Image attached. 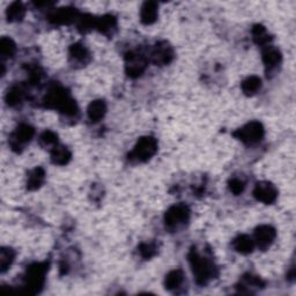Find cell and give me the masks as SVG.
Here are the masks:
<instances>
[{
  "mask_svg": "<svg viewBox=\"0 0 296 296\" xmlns=\"http://www.w3.org/2000/svg\"><path fill=\"white\" fill-rule=\"evenodd\" d=\"M26 9L21 2H13L7 9V18L9 21H20L25 16Z\"/></svg>",
  "mask_w": 296,
  "mask_h": 296,
  "instance_id": "obj_22",
  "label": "cell"
},
{
  "mask_svg": "<svg viewBox=\"0 0 296 296\" xmlns=\"http://www.w3.org/2000/svg\"><path fill=\"white\" fill-rule=\"evenodd\" d=\"M48 270V265L45 263H39V264H34L29 266L27 270V287L32 289L33 293L38 292L44 284L45 272Z\"/></svg>",
  "mask_w": 296,
  "mask_h": 296,
  "instance_id": "obj_6",
  "label": "cell"
},
{
  "mask_svg": "<svg viewBox=\"0 0 296 296\" xmlns=\"http://www.w3.org/2000/svg\"><path fill=\"white\" fill-rule=\"evenodd\" d=\"M158 151V142L154 138H141L135 145V147L129 155L130 160H135L138 162H145L152 158Z\"/></svg>",
  "mask_w": 296,
  "mask_h": 296,
  "instance_id": "obj_3",
  "label": "cell"
},
{
  "mask_svg": "<svg viewBox=\"0 0 296 296\" xmlns=\"http://www.w3.org/2000/svg\"><path fill=\"white\" fill-rule=\"evenodd\" d=\"M155 250L156 248L153 244H142L140 247V254L145 258H151L152 256H154Z\"/></svg>",
  "mask_w": 296,
  "mask_h": 296,
  "instance_id": "obj_30",
  "label": "cell"
},
{
  "mask_svg": "<svg viewBox=\"0 0 296 296\" xmlns=\"http://www.w3.org/2000/svg\"><path fill=\"white\" fill-rule=\"evenodd\" d=\"M44 103L48 108L58 109L66 115H74L76 112L75 102L69 98L68 93L59 86L50 89L44 99Z\"/></svg>",
  "mask_w": 296,
  "mask_h": 296,
  "instance_id": "obj_1",
  "label": "cell"
},
{
  "mask_svg": "<svg viewBox=\"0 0 296 296\" xmlns=\"http://www.w3.org/2000/svg\"><path fill=\"white\" fill-rule=\"evenodd\" d=\"M184 281V274L181 270L171 271L167 277H165V288L169 291H175V289L179 288Z\"/></svg>",
  "mask_w": 296,
  "mask_h": 296,
  "instance_id": "obj_16",
  "label": "cell"
},
{
  "mask_svg": "<svg viewBox=\"0 0 296 296\" xmlns=\"http://www.w3.org/2000/svg\"><path fill=\"white\" fill-rule=\"evenodd\" d=\"M69 56L73 62L79 63V64H86L89 59V52L82 44H73L69 48Z\"/></svg>",
  "mask_w": 296,
  "mask_h": 296,
  "instance_id": "obj_13",
  "label": "cell"
},
{
  "mask_svg": "<svg viewBox=\"0 0 296 296\" xmlns=\"http://www.w3.org/2000/svg\"><path fill=\"white\" fill-rule=\"evenodd\" d=\"M76 16V11L72 8H62L51 15V19L55 23H68L73 21Z\"/></svg>",
  "mask_w": 296,
  "mask_h": 296,
  "instance_id": "obj_20",
  "label": "cell"
},
{
  "mask_svg": "<svg viewBox=\"0 0 296 296\" xmlns=\"http://www.w3.org/2000/svg\"><path fill=\"white\" fill-rule=\"evenodd\" d=\"M262 87V81L261 79L257 78V76H250L247 80H244L243 84H242V89L245 94L251 95L255 94L256 92H258Z\"/></svg>",
  "mask_w": 296,
  "mask_h": 296,
  "instance_id": "obj_23",
  "label": "cell"
},
{
  "mask_svg": "<svg viewBox=\"0 0 296 296\" xmlns=\"http://www.w3.org/2000/svg\"><path fill=\"white\" fill-rule=\"evenodd\" d=\"M23 99V89L20 87H13L9 89L7 95H6V101L9 105H15L22 101Z\"/></svg>",
  "mask_w": 296,
  "mask_h": 296,
  "instance_id": "obj_26",
  "label": "cell"
},
{
  "mask_svg": "<svg viewBox=\"0 0 296 296\" xmlns=\"http://www.w3.org/2000/svg\"><path fill=\"white\" fill-rule=\"evenodd\" d=\"M45 172L42 168H35L34 170L29 172L28 181H27V188L29 190H36L39 186L42 185V183L44 182Z\"/></svg>",
  "mask_w": 296,
  "mask_h": 296,
  "instance_id": "obj_15",
  "label": "cell"
},
{
  "mask_svg": "<svg viewBox=\"0 0 296 296\" xmlns=\"http://www.w3.org/2000/svg\"><path fill=\"white\" fill-rule=\"evenodd\" d=\"M244 186L245 185L243 181H241V179L238 178H234L230 182V191L234 192L235 195H238L244 190Z\"/></svg>",
  "mask_w": 296,
  "mask_h": 296,
  "instance_id": "obj_29",
  "label": "cell"
},
{
  "mask_svg": "<svg viewBox=\"0 0 296 296\" xmlns=\"http://www.w3.org/2000/svg\"><path fill=\"white\" fill-rule=\"evenodd\" d=\"M71 159V153L68 149L63 146H56L52 148L51 152V160L53 164H66Z\"/></svg>",
  "mask_w": 296,
  "mask_h": 296,
  "instance_id": "obj_18",
  "label": "cell"
},
{
  "mask_svg": "<svg viewBox=\"0 0 296 296\" xmlns=\"http://www.w3.org/2000/svg\"><path fill=\"white\" fill-rule=\"evenodd\" d=\"M15 52V44L11 38H1L0 42V53H1L2 58H9L14 55Z\"/></svg>",
  "mask_w": 296,
  "mask_h": 296,
  "instance_id": "obj_25",
  "label": "cell"
},
{
  "mask_svg": "<svg viewBox=\"0 0 296 296\" xmlns=\"http://www.w3.org/2000/svg\"><path fill=\"white\" fill-rule=\"evenodd\" d=\"M232 245H234L236 251L241 252V254H249V252H251L252 249H254L255 242L252 241L249 236L241 235L235 239Z\"/></svg>",
  "mask_w": 296,
  "mask_h": 296,
  "instance_id": "obj_19",
  "label": "cell"
},
{
  "mask_svg": "<svg viewBox=\"0 0 296 296\" xmlns=\"http://www.w3.org/2000/svg\"><path fill=\"white\" fill-rule=\"evenodd\" d=\"M152 57L155 64L165 65L171 62L172 57H174V52H172L171 46H169L165 42H162L155 45Z\"/></svg>",
  "mask_w": 296,
  "mask_h": 296,
  "instance_id": "obj_11",
  "label": "cell"
},
{
  "mask_svg": "<svg viewBox=\"0 0 296 296\" xmlns=\"http://www.w3.org/2000/svg\"><path fill=\"white\" fill-rule=\"evenodd\" d=\"M263 61H264L266 67L273 68L281 62V55L277 49L267 48L263 52Z\"/></svg>",
  "mask_w": 296,
  "mask_h": 296,
  "instance_id": "obj_17",
  "label": "cell"
},
{
  "mask_svg": "<svg viewBox=\"0 0 296 296\" xmlns=\"http://www.w3.org/2000/svg\"><path fill=\"white\" fill-rule=\"evenodd\" d=\"M126 72L131 76H139L145 71L147 66V61L142 55L139 53H129L126 56Z\"/></svg>",
  "mask_w": 296,
  "mask_h": 296,
  "instance_id": "obj_9",
  "label": "cell"
},
{
  "mask_svg": "<svg viewBox=\"0 0 296 296\" xmlns=\"http://www.w3.org/2000/svg\"><path fill=\"white\" fill-rule=\"evenodd\" d=\"M96 28H99V32H102L103 34H110L112 31L116 29V20L114 16L105 15L102 16L101 19L96 20Z\"/></svg>",
  "mask_w": 296,
  "mask_h": 296,
  "instance_id": "obj_21",
  "label": "cell"
},
{
  "mask_svg": "<svg viewBox=\"0 0 296 296\" xmlns=\"http://www.w3.org/2000/svg\"><path fill=\"white\" fill-rule=\"evenodd\" d=\"M234 135L237 137L241 141H243L244 144L254 145L262 140L263 135H264V129H263V125L261 123L251 122L245 125L244 128L236 131Z\"/></svg>",
  "mask_w": 296,
  "mask_h": 296,
  "instance_id": "obj_5",
  "label": "cell"
},
{
  "mask_svg": "<svg viewBox=\"0 0 296 296\" xmlns=\"http://www.w3.org/2000/svg\"><path fill=\"white\" fill-rule=\"evenodd\" d=\"M275 230L274 228H272L271 226H261L256 229L255 231V242L257 244L258 248H261L262 250H266L267 248H270V245L273 243L275 238Z\"/></svg>",
  "mask_w": 296,
  "mask_h": 296,
  "instance_id": "obj_10",
  "label": "cell"
},
{
  "mask_svg": "<svg viewBox=\"0 0 296 296\" xmlns=\"http://www.w3.org/2000/svg\"><path fill=\"white\" fill-rule=\"evenodd\" d=\"M190 211L185 205H175L165 213V227L175 230L184 226L189 221Z\"/></svg>",
  "mask_w": 296,
  "mask_h": 296,
  "instance_id": "obj_4",
  "label": "cell"
},
{
  "mask_svg": "<svg viewBox=\"0 0 296 296\" xmlns=\"http://www.w3.org/2000/svg\"><path fill=\"white\" fill-rule=\"evenodd\" d=\"M254 196L259 201L265 202V204H272L278 197V191L271 183L261 182L256 185Z\"/></svg>",
  "mask_w": 296,
  "mask_h": 296,
  "instance_id": "obj_8",
  "label": "cell"
},
{
  "mask_svg": "<svg viewBox=\"0 0 296 296\" xmlns=\"http://www.w3.org/2000/svg\"><path fill=\"white\" fill-rule=\"evenodd\" d=\"M35 130L32 128L31 125L22 124L20 125L14 132L12 133L9 137V145L12 146L13 149H21L25 147L27 144H29L31 140L34 137Z\"/></svg>",
  "mask_w": 296,
  "mask_h": 296,
  "instance_id": "obj_7",
  "label": "cell"
},
{
  "mask_svg": "<svg viewBox=\"0 0 296 296\" xmlns=\"http://www.w3.org/2000/svg\"><path fill=\"white\" fill-rule=\"evenodd\" d=\"M106 106L105 103L99 99V101L92 102L88 106V117L93 122H98L99 119L103 118V116L105 115Z\"/></svg>",
  "mask_w": 296,
  "mask_h": 296,
  "instance_id": "obj_14",
  "label": "cell"
},
{
  "mask_svg": "<svg viewBox=\"0 0 296 296\" xmlns=\"http://www.w3.org/2000/svg\"><path fill=\"white\" fill-rule=\"evenodd\" d=\"M254 38L255 41L258 43V44H266L268 41H270V37H268L267 32L264 27L262 26H256L254 28Z\"/></svg>",
  "mask_w": 296,
  "mask_h": 296,
  "instance_id": "obj_28",
  "label": "cell"
},
{
  "mask_svg": "<svg viewBox=\"0 0 296 296\" xmlns=\"http://www.w3.org/2000/svg\"><path fill=\"white\" fill-rule=\"evenodd\" d=\"M14 261V251L12 249H1L0 252V267L1 272H5Z\"/></svg>",
  "mask_w": 296,
  "mask_h": 296,
  "instance_id": "obj_24",
  "label": "cell"
},
{
  "mask_svg": "<svg viewBox=\"0 0 296 296\" xmlns=\"http://www.w3.org/2000/svg\"><path fill=\"white\" fill-rule=\"evenodd\" d=\"M158 5H156L155 2H145V4L142 5L140 11L141 22L145 23V25H151V23L155 22L156 18H158Z\"/></svg>",
  "mask_w": 296,
  "mask_h": 296,
  "instance_id": "obj_12",
  "label": "cell"
},
{
  "mask_svg": "<svg viewBox=\"0 0 296 296\" xmlns=\"http://www.w3.org/2000/svg\"><path fill=\"white\" fill-rule=\"evenodd\" d=\"M41 145L44 147H56L57 146V134L51 131H45L39 138Z\"/></svg>",
  "mask_w": 296,
  "mask_h": 296,
  "instance_id": "obj_27",
  "label": "cell"
},
{
  "mask_svg": "<svg viewBox=\"0 0 296 296\" xmlns=\"http://www.w3.org/2000/svg\"><path fill=\"white\" fill-rule=\"evenodd\" d=\"M189 258H190L192 272L199 285H206L209 280H212L215 271L212 262H209L207 258H202L195 250L191 251Z\"/></svg>",
  "mask_w": 296,
  "mask_h": 296,
  "instance_id": "obj_2",
  "label": "cell"
}]
</instances>
